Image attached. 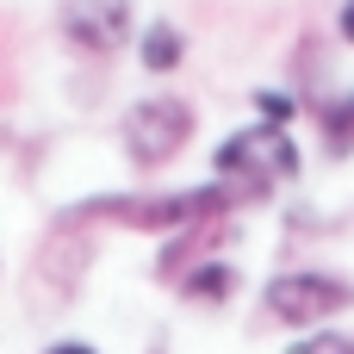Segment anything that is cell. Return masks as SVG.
<instances>
[{
  "instance_id": "obj_2",
  "label": "cell",
  "mask_w": 354,
  "mask_h": 354,
  "mask_svg": "<svg viewBox=\"0 0 354 354\" xmlns=\"http://www.w3.org/2000/svg\"><path fill=\"white\" fill-rule=\"evenodd\" d=\"M230 205H249V199H243L236 187L212 180V187L156 193V199H143V193H112V199L81 205L75 218H112V224H124V230H187V224H205V218H218V212H230Z\"/></svg>"
},
{
  "instance_id": "obj_12",
  "label": "cell",
  "mask_w": 354,
  "mask_h": 354,
  "mask_svg": "<svg viewBox=\"0 0 354 354\" xmlns=\"http://www.w3.org/2000/svg\"><path fill=\"white\" fill-rule=\"evenodd\" d=\"M44 354H93L87 342H56V348H44Z\"/></svg>"
},
{
  "instance_id": "obj_6",
  "label": "cell",
  "mask_w": 354,
  "mask_h": 354,
  "mask_svg": "<svg viewBox=\"0 0 354 354\" xmlns=\"http://www.w3.org/2000/svg\"><path fill=\"white\" fill-rule=\"evenodd\" d=\"M317 131H324V149H330L336 162L354 156V87H348V93L317 100Z\"/></svg>"
},
{
  "instance_id": "obj_8",
  "label": "cell",
  "mask_w": 354,
  "mask_h": 354,
  "mask_svg": "<svg viewBox=\"0 0 354 354\" xmlns=\"http://www.w3.org/2000/svg\"><path fill=\"white\" fill-rule=\"evenodd\" d=\"M230 292H236V268H224V261H205L187 280V299H205V305H224Z\"/></svg>"
},
{
  "instance_id": "obj_5",
  "label": "cell",
  "mask_w": 354,
  "mask_h": 354,
  "mask_svg": "<svg viewBox=\"0 0 354 354\" xmlns=\"http://www.w3.org/2000/svg\"><path fill=\"white\" fill-rule=\"evenodd\" d=\"M62 37L87 56H112L131 37V0H62Z\"/></svg>"
},
{
  "instance_id": "obj_7",
  "label": "cell",
  "mask_w": 354,
  "mask_h": 354,
  "mask_svg": "<svg viewBox=\"0 0 354 354\" xmlns=\"http://www.w3.org/2000/svg\"><path fill=\"white\" fill-rule=\"evenodd\" d=\"M180 56H187V37L168 19H149V31H143V68L168 75V68H180Z\"/></svg>"
},
{
  "instance_id": "obj_3",
  "label": "cell",
  "mask_w": 354,
  "mask_h": 354,
  "mask_svg": "<svg viewBox=\"0 0 354 354\" xmlns=\"http://www.w3.org/2000/svg\"><path fill=\"white\" fill-rule=\"evenodd\" d=\"M187 137H193V106L174 100V93L137 100V106L124 112V124H118V143H124V156H131L137 168L174 162V156L187 149Z\"/></svg>"
},
{
  "instance_id": "obj_4",
  "label": "cell",
  "mask_w": 354,
  "mask_h": 354,
  "mask_svg": "<svg viewBox=\"0 0 354 354\" xmlns=\"http://www.w3.org/2000/svg\"><path fill=\"white\" fill-rule=\"evenodd\" d=\"M268 317L292 324V330H311L336 311H354V286L342 274H317V268H299V274H274L268 292H261Z\"/></svg>"
},
{
  "instance_id": "obj_9",
  "label": "cell",
  "mask_w": 354,
  "mask_h": 354,
  "mask_svg": "<svg viewBox=\"0 0 354 354\" xmlns=\"http://www.w3.org/2000/svg\"><path fill=\"white\" fill-rule=\"evenodd\" d=\"M286 354H354V336H342V330H317V336H299Z\"/></svg>"
},
{
  "instance_id": "obj_11",
  "label": "cell",
  "mask_w": 354,
  "mask_h": 354,
  "mask_svg": "<svg viewBox=\"0 0 354 354\" xmlns=\"http://www.w3.org/2000/svg\"><path fill=\"white\" fill-rule=\"evenodd\" d=\"M336 31L354 44V0H342V12H336Z\"/></svg>"
},
{
  "instance_id": "obj_10",
  "label": "cell",
  "mask_w": 354,
  "mask_h": 354,
  "mask_svg": "<svg viewBox=\"0 0 354 354\" xmlns=\"http://www.w3.org/2000/svg\"><path fill=\"white\" fill-rule=\"evenodd\" d=\"M255 106H261V124H286L299 112V100H286V93H255Z\"/></svg>"
},
{
  "instance_id": "obj_1",
  "label": "cell",
  "mask_w": 354,
  "mask_h": 354,
  "mask_svg": "<svg viewBox=\"0 0 354 354\" xmlns=\"http://www.w3.org/2000/svg\"><path fill=\"white\" fill-rule=\"evenodd\" d=\"M305 162H299V143L286 137V124H249V131H230L218 149H212V174L224 187H236L243 199H261L274 193L280 180H292Z\"/></svg>"
}]
</instances>
